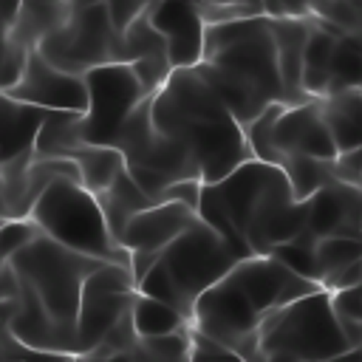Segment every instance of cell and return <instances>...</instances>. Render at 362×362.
I'll list each match as a JSON object with an SVG mask.
<instances>
[{"mask_svg":"<svg viewBox=\"0 0 362 362\" xmlns=\"http://www.w3.org/2000/svg\"><path fill=\"white\" fill-rule=\"evenodd\" d=\"M351 348L331 294L317 288L266 317L246 362H328Z\"/></svg>","mask_w":362,"mask_h":362,"instance_id":"cell-6","label":"cell"},{"mask_svg":"<svg viewBox=\"0 0 362 362\" xmlns=\"http://www.w3.org/2000/svg\"><path fill=\"white\" fill-rule=\"evenodd\" d=\"M348 90H362V34H342L334 45L325 96H339Z\"/></svg>","mask_w":362,"mask_h":362,"instance_id":"cell-26","label":"cell"},{"mask_svg":"<svg viewBox=\"0 0 362 362\" xmlns=\"http://www.w3.org/2000/svg\"><path fill=\"white\" fill-rule=\"evenodd\" d=\"M79 122H82V113H74V110H45V119H42L37 141H34V156L68 158L71 150L85 144L82 133H79Z\"/></svg>","mask_w":362,"mask_h":362,"instance_id":"cell-24","label":"cell"},{"mask_svg":"<svg viewBox=\"0 0 362 362\" xmlns=\"http://www.w3.org/2000/svg\"><path fill=\"white\" fill-rule=\"evenodd\" d=\"M136 362H184L189 359V328L167 337H150L139 339L130 351Z\"/></svg>","mask_w":362,"mask_h":362,"instance_id":"cell-29","label":"cell"},{"mask_svg":"<svg viewBox=\"0 0 362 362\" xmlns=\"http://www.w3.org/2000/svg\"><path fill=\"white\" fill-rule=\"evenodd\" d=\"M113 147L122 153L130 178L153 204H161L164 192L178 181H201V173L192 158L173 139L161 136L153 127L150 99H144L133 110V116L119 130Z\"/></svg>","mask_w":362,"mask_h":362,"instance_id":"cell-9","label":"cell"},{"mask_svg":"<svg viewBox=\"0 0 362 362\" xmlns=\"http://www.w3.org/2000/svg\"><path fill=\"white\" fill-rule=\"evenodd\" d=\"M201 187H204V181H178V184H173V187L164 192L161 204H164V201H175V204H187L189 209H195V212H198Z\"/></svg>","mask_w":362,"mask_h":362,"instance_id":"cell-39","label":"cell"},{"mask_svg":"<svg viewBox=\"0 0 362 362\" xmlns=\"http://www.w3.org/2000/svg\"><path fill=\"white\" fill-rule=\"evenodd\" d=\"M82 3H102L107 8V14H110V20H113L119 34L156 6V0H79L76 6H82Z\"/></svg>","mask_w":362,"mask_h":362,"instance_id":"cell-34","label":"cell"},{"mask_svg":"<svg viewBox=\"0 0 362 362\" xmlns=\"http://www.w3.org/2000/svg\"><path fill=\"white\" fill-rule=\"evenodd\" d=\"M122 62H127L133 68V74L141 82L147 96H153L170 79L173 65H170L167 42L153 28L147 14H141L136 23H130L122 31Z\"/></svg>","mask_w":362,"mask_h":362,"instance_id":"cell-18","label":"cell"},{"mask_svg":"<svg viewBox=\"0 0 362 362\" xmlns=\"http://www.w3.org/2000/svg\"><path fill=\"white\" fill-rule=\"evenodd\" d=\"M17 8H20V0H0V34H6V28L11 25Z\"/></svg>","mask_w":362,"mask_h":362,"instance_id":"cell-40","label":"cell"},{"mask_svg":"<svg viewBox=\"0 0 362 362\" xmlns=\"http://www.w3.org/2000/svg\"><path fill=\"white\" fill-rule=\"evenodd\" d=\"M147 17L167 42L173 71L201 65L204 42H206V20L201 14L198 0H156Z\"/></svg>","mask_w":362,"mask_h":362,"instance_id":"cell-16","label":"cell"},{"mask_svg":"<svg viewBox=\"0 0 362 362\" xmlns=\"http://www.w3.org/2000/svg\"><path fill=\"white\" fill-rule=\"evenodd\" d=\"M189 362H243L232 348L189 325Z\"/></svg>","mask_w":362,"mask_h":362,"instance_id":"cell-33","label":"cell"},{"mask_svg":"<svg viewBox=\"0 0 362 362\" xmlns=\"http://www.w3.org/2000/svg\"><path fill=\"white\" fill-rule=\"evenodd\" d=\"M274 45H277V68L283 82L286 105L308 102L303 90V54L311 34V20H288V17H269Z\"/></svg>","mask_w":362,"mask_h":362,"instance_id":"cell-19","label":"cell"},{"mask_svg":"<svg viewBox=\"0 0 362 362\" xmlns=\"http://www.w3.org/2000/svg\"><path fill=\"white\" fill-rule=\"evenodd\" d=\"M198 218L243 260L272 255L305 229V201H297L280 167L249 158L215 184L201 187Z\"/></svg>","mask_w":362,"mask_h":362,"instance_id":"cell-1","label":"cell"},{"mask_svg":"<svg viewBox=\"0 0 362 362\" xmlns=\"http://www.w3.org/2000/svg\"><path fill=\"white\" fill-rule=\"evenodd\" d=\"M0 348H3V354H6V362H17V359H14V356H11V351H8V348H6V345H3V342H0Z\"/></svg>","mask_w":362,"mask_h":362,"instance_id":"cell-43","label":"cell"},{"mask_svg":"<svg viewBox=\"0 0 362 362\" xmlns=\"http://www.w3.org/2000/svg\"><path fill=\"white\" fill-rule=\"evenodd\" d=\"M362 260V238H322L317 240V269H320V283L351 266V263H359Z\"/></svg>","mask_w":362,"mask_h":362,"instance_id":"cell-30","label":"cell"},{"mask_svg":"<svg viewBox=\"0 0 362 362\" xmlns=\"http://www.w3.org/2000/svg\"><path fill=\"white\" fill-rule=\"evenodd\" d=\"M317 288L320 283L294 274L272 255L243 257L198 297L192 328L232 348L246 362L266 317Z\"/></svg>","mask_w":362,"mask_h":362,"instance_id":"cell-3","label":"cell"},{"mask_svg":"<svg viewBox=\"0 0 362 362\" xmlns=\"http://www.w3.org/2000/svg\"><path fill=\"white\" fill-rule=\"evenodd\" d=\"M184 362H189V359H184Z\"/></svg>","mask_w":362,"mask_h":362,"instance_id":"cell-50","label":"cell"},{"mask_svg":"<svg viewBox=\"0 0 362 362\" xmlns=\"http://www.w3.org/2000/svg\"><path fill=\"white\" fill-rule=\"evenodd\" d=\"M240 257L201 218L189 223L139 280V291L178 308L189 322L195 303L209 291Z\"/></svg>","mask_w":362,"mask_h":362,"instance_id":"cell-5","label":"cell"},{"mask_svg":"<svg viewBox=\"0 0 362 362\" xmlns=\"http://www.w3.org/2000/svg\"><path fill=\"white\" fill-rule=\"evenodd\" d=\"M305 232L322 238L362 235V189L348 181H331L305 201Z\"/></svg>","mask_w":362,"mask_h":362,"instance_id":"cell-17","label":"cell"},{"mask_svg":"<svg viewBox=\"0 0 362 362\" xmlns=\"http://www.w3.org/2000/svg\"><path fill=\"white\" fill-rule=\"evenodd\" d=\"M342 3H351V6H354L359 14H362V0H342Z\"/></svg>","mask_w":362,"mask_h":362,"instance_id":"cell-45","label":"cell"},{"mask_svg":"<svg viewBox=\"0 0 362 362\" xmlns=\"http://www.w3.org/2000/svg\"><path fill=\"white\" fill-rule=\"evenodd\" d=\"M195 221H198V212L175 201L153 204L127 221L119 238V246L130 252V272L136 277V286L158 260V255Z\"/></svg>","mask_w":362,"mask_h":362,"instance_id":"cell-13","label":"cell"},{"mask_svg":"<svg viewBox=\"0 0 362 362\" xmlns=\"http://www.w3.org/2000/svg\"><path fill=\"white\" fill-rule=\"evenodd\" d=\"M272 164L277 167L286 156H308L322 161H337V144L322 116L320 99L300 105H286L272 124Z\"/></svg>","mask_w":362,"mask_h":362,"instance_id":"cell-14","label":"cell"},{"mask_svg":"<svg viewBox=\"0 0 362 362\" xmlns=\"http://www.w3.org/2000/svg\"><path fill=\"white\" fill-rule=\"evenodd\" d=\"M71 362H136L130 354H122V356H90V354H76L71 356Z\"/></svg>","mask_w":362,"mask_h":362,"instance_id":"cell-42","label":"cell"},{"mask_svg":"<svg viewBox=\"0 0 362 362\" xmlns=\"http://www.w3.org/2000/svg\"><path fill=\"white\" fill-rule=\"evenodd\" d=\"M0 178H3V156H0Z\"/></svg>","mask_w":362,"mask_h":362,"instance_id":"cell-48","label":"cell"},{"mask_svg":"<svg viewBox=\"0 0 362 362\" xmlns=\"http://www.w3.org/2000/svg\"><path fill=\"white\" fill-rule=\"evenodd\" d=\"M201 3H212V6H238V8H255L263 14V0H201Z\"/></svg>","mask_w":362,"mask_h":362,"instance_id":"cell-41","label":"cell"},{"mask_svg":"<svg viewBox=\"0 0 362 362\" xmlns=\"http://www.w3.org/2000/svg\"><path fill=\"white\" fill-rule=\"evenodd\" d=\"M6 223V212H3V195H0V226Z\"/></svg>","mask_w":362,"mask_h":362,"instance_id":"cell-46","label":"cell"},{"mask_svg":"<svg viewBox=\"0 0 362 362\" xmlns=\"http://www.w3.org/2000/svg\"><path fill=\"white\" fill-rule=\"evenodd\" d=\"M40 226L31 221V218H14V221H6L0 226V255L3 257H11L14 252L25 249L34 238H40Z\"/></svg>","mask_w":362,"mask_h":362,"instance_id":"cell-32","label":"cell"},{"mask_svg":"<svg viewBox=\"0 0 362 362\" xmlns=\"http://www.w3.org/2000/svg\"><path fill=\"white\" fill-rule=\"evenodd\" d=\"M342 34L345 31H339L337 25L311 17V34H308L305 54H303V90H305L308 99H322L325 96L334 45Z\"/></svg>","mask_w":362,"mask_h":362,"instance_id":"cell-20","label":"cell"},{"mask_svg":"<svg viewBox=\"0 0 362 362\" xmlns=\"http://www.w3.org/2000/svg\"><path fill=\"white\" fill-rule=\"evenodd\" d=\"M28 54H31V51L20 48L17 42H11V40L3 34V59H0V90H3V93L11 90V88L20 82L23 71H25V62H28Z\"/></svg>","mask_w":362,"mask_h":362,"instance_id":"cell-35","label":"cell"},{"mask_svg":"<svg viewBox=\"0 0 362 362\" xmlns=\"http://www.w3.org/2000/svg\"><path fill=\"white\" fill-rule=\"evenodd\" d=\"M359 283H362V260H359V263H351V266H345V269H339V272H334V274H328V277L320 283V288H325L328 294H337V291L354 288V286H359Z\"/></svg>","mask_w":362,"mask_h":362,"instance_id":"cell-38","label":"cell"},{"mask_svg":"<svg viewBox=\"0 0 362 362\" xmlns=\"http://www.w3.org/2000/svg\"><path fill=\"white\" fill-rule=\"evenodd\" d=\"M139 342V334L133 328V317L130 311L105 334V339L90 351V356H122V354H130Z\"/></svg>","mask_w":362,"mask_h":362,"instance_id":"cell-31","label":"cell"},{"mask_svg":"<svg viewBox=\"0 0 362 362\" xmlns=\"http://www.w3.org/2000/svg\"><path fill=\"white\" fill-rule=\"evenodd\" d=\"M68 3H71V6H76V3H79V0H68Z\"/></svg>","mask_w":362,"mask_h":362,"instance_id":"cell-49","label":"cell"},{"mask_svg":"<svg viewBox=\"0 0 362 362\" xmlns=\"http://www.w3.org/2000/svg\"><path fill=\"white\" fill-rule=\"evenodd\" d=\"M28 218L40 226L45 238L57 240L71 252H79L102 263L130 266V252L113 240L96 195L88 192L79 181H54L37 198Z\"/></svg>","mask_w":362,"mask_h":362,"instance_id":"cell-8","label":"cell"},{"mask_svg":"<svg viewBox=\"0 0 362 362\" xmlns=\"http://www.w3.org/2000/svg\"><path fill=\"white\" fill-rule=\"evenodd\" d=\"M195 74L215 90L243 130L266 107L286 105L277 45L266 14L206 25L204 59Z\"/></svg>","mask_w":362,"mask_h":362,"instance_id":"cell-4","label":"cell"},{"mask_svg":"<svg viewBox=\"0 0 362 362\" xmlns=\"http://www.w3.org/2000/svg\"><path fill=\"white\" fill-rule=\"evenodd\" d=\"M85 88H88V110L82 113L79 122V133L85 144L113 147L119 130L133 116V110L144 99H150L127 62H110L88 71Z\"/></svg>","mask_w":362,"mask_h":362,"instance_id":"cell-11","label":"cell"},{"mask_svg":"<svg viewBox=\"0 0 362 362\" xmlns=\"http://www.w3.org/2000/svg\"><path fill=\"white\" fill-rule=\"evenodd\" d=\"M68 158L79 170V184L99 195L105 192L122 173H124V158L116 147H102V144H79L76 150L68 153Z\"/></svg>","mask_w":362,"mask_h":362,"instance_id":"cell-23","label":"cell"},{"mask_svg":"<svg viewBox=\"0 0 362 362\" xmlns=\"http://www.w3.org/2000/svg\"><path fill=\"white\" fill-rule=\"evenodd\" d=\"M6 96L34 105L40 110H74V113L88 110L85 76L65 74V71L54 68L48 59H42L40 51L28 54L20 82L11 90H6Z\"/></svg>","mask_w":362,"mask_h":362,"instance_id":"cell-15","label":"cell"},{"mask_svg":"<svg viewBox=\"0 0 362 362\" xmlns=\"http://www.w3.org/2000/svg\"><path fill=\"white\" fill-rule=\"evenodd\" d=\"M153 127L173 139L198 167L204 184H215L252 158L246 130L195 74V68L173 71L150 96Z\"/></svg>","mask_w":362,"mask_h":362,"instance_id":"cell-2","label":"cell"},{"mask_svg":"<svg viewBox=\"0 0 362 362\" xmlns=\"http://www.w3.org/2000/svg\"><path fill=\"white\" fill-rule=\"evenodd\" d=\"M37 51L54 68L85 76L99 65L122 62V34L102 3H82L71 6L68 20L54 28Z\"/></svg>","mask_w":362,"mask_h":362,"instance_id":"cell-10","label":"cell"},{"mask_svg":"<svg viewBox=\"0 0 362 362\" xmlns=\"http://www.w3.org/2000/svg\"><path fill=\"white\" fill-rule=\"evenodd\" d=\"M0 342L11 351V356H14L17 362H71V354H57V351H37V348H28V345L17 342L8 331H6V337H3Z\"/></svg>","mask_w":362,"mask_h":362,"instance_id":"cell-37","label":"cell"},{"mask_svg":"<svg viewBox=\"0 0 362 362\" xmlns=\"http://www.w3.org/2000/svg\"><path fill=\"white\" fill-rule=\"evenodd\" d=\"M130 317H133V328L139 334V339H150V337H167V334H178L187 331L192 322L173 305L147 297V294H136L133 305H130Z\"/></svg>","mask_w":362,"mask_h":362,"instance_id":"cell-25","label":"cell"},{"mask_svg":"<svg viewBox=\"0 0 362 362\" xmlns=\"http://www.w3.org/2000/svg\"><path fill=\"white\" fill-rule=\"evenodd\" d=\"M8 263L17 272V277L25 286H31L40 305L45 308L51 322L62 331V337L71 342V351L76 354V314H79L82 286L88 274L102 266V260L71 252L57 240L40 235L25 249L14 252Z\"/></svg>","mask_w":362,"mask_h":362,"instance_id":"cell-7","label":"cell"},{"mask_svg":"<svg viewBox=\"0 0 362 362\" xmlns=\"http://www.w3.org/2000/svg\"><path fill=\"white\" fill-rule=\"evenodd\" d=\"M136 294H139V286L130 266L102 263L96 272H90L79 297L76 354H90L105 339V334L130 311Z\"/></svg>","mask_w":362,"mask_h":362,"instance_id":"cell-12","label":"cell"},{"mask_svg":"<svg viewBox=\"0 0 362 362\" xmlns=\"http://www.w3.org/2000/svg\"><path fill=\"white\" fill-rule=\"evenodd\" d=\"M0 59H3V34H0Z\"/></svg>","mask_w":362,"mask_h":362,"instance_id":"cell-47","label":"cell"},{"mask_svg":"<svg viewBox=\"0 0 362 362\" xmlns=\"http://www.w3.org/2000/svg\"><path fill=\"white\" fill-rule=\"evenodd\" d=\"M20 3H68V0H20Z\"/></svg>","mask_w":362,"mask_h":362,"instance_id":"cell-44","label":"cell"},{"mask_svg":"<svg viewBox=\"0 0 362 362\" xmlns=\"http://www.w3.org/2000/svg\"><path fill=\"white\" fill-rule=\"evenodd\" d=\"M272 257L280 260L283 266H288L294 274L320 283V269H317V238L308 235L305 229H303L297 238H291V240L280 243L277 249H272Z\"/></svg>","mask_w":362,"mask_h":362,"instance_id":"cell-28","label":"cell"},{"mask_svg":"<svg viewBox=\"0 0 362 362\" xmlns=\"http://www.w3.org/2000/svg\"><path fill=\"white\" fill-rule=\"evenodd\" d=\"M277 167L286 173L288 187H291V192H294L297 201H308L314 192H320L322 187H328L331 181H337L334 161H322V158L286 156Z\"/></svg>","mask_w":362,"mask_h":362,"instance_id":"cell-27","label":"cell"},{"mask_svg":"<svg viewBox=\"0 0 362 362\" xmlns=\"http://www.w3.org/2000/svg\"><path fill=\"white\" fill-rule=\"evenodd\" d=\"M96 201H99V206H102L105 223H107V229H110V235H113L116 243H119V238H122L127 221H130L133 215H139L141 209L153 206V201L139 189V184L130 178L127 170H124L105 192H99Z\"/></svg>","mask_w":362,"mask_h":362,"instance_id":"cell-22","label":"cell"},{"mask_svg":"<svg viewBox=\"0 0 362 362\" xmlns=\"http://www.w3.org/2000/svg\"><path fill=\"white\" fill-rule=\"evenodd\" d=\"M71 14V3H20L6 37L25 51H37L40 42L59 28Z\"/></svg>","mask_w":362,"mask_h":362,"instance_id":"cell-21","label":"cell"},{"mask_svg":"<svg viewBox=\"0 0 362 362\" xmlns=\"http://www.w3.org/2000/svg\"><path fill=\"white\" fill-rule=\"evenodd\" d=\"M320 0H263L266 17H288V20H311Z\"/></svg>","mask_w":362,"mask_h":362,"instance_id":"cell-36","label":"cell"}]
</instances>
